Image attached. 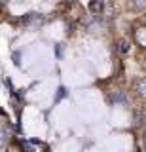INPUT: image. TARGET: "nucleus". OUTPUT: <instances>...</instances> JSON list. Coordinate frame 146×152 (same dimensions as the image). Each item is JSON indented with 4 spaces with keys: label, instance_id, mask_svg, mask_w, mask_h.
I'll return each mask as SVG.
<instances>
[{
    "label": "nucleus",
    "instance_id": "2",
    "mask_svg": "<svg viewBox=\"0 0 146 152\" xmlns=\"http://www.w3.org/2000/svg\"><path fill=\"white\" fill-rule=\"evenodd\" d=\"M102 0H91V2H89V12L91 13H95V15H99V13L102 12Z\"/></svg>",
    "mask_w": 146,
    "mask_h": 152
},
{
    "label": "nucleus",
    "instance_id": "5",
    "mask_svg": "<svg viewBox=\"0 0 146 152\" xmlns=\"http://www.w3.org/2000/svg\"><path fill=\"white\" fill-rule=\"evenodd\" d=\"M4 141H6V131H4L2 127H0V145H2Z\"/></svg>",
    "mask_w": 146,
    "mask_h": 152
},
{
    "label": "nucleus",
    "instance_id": "6",
    "mask_svg": "<svg viewBox=\"0 0 146 152\" xmlns=\"http://www.w3.org/2000/svg\"><path fill=\"white\" fill-rule=\"evenodd\" d=\"M142 142H144V148H146V135H144V141Z\"/></svg>",
    "mask_w": 146,
    "mask_h": 152
},
{
    "label": "nucleus",
    "instance_id": "4",
    "mask_svg": "<svg viewBox=\"0 0 146 152\" xmlns=\"http://www.w3.org/2000/svg\"><path fill=\"white\" fill-rule=\"evenodd\" d=\"M131 8L135 12H144L146 10V0H131Z\"/></svg>",
    "mask_w": 146,
    "mask_h": 152
},
{
    "label": "nucleus",
    "instance_id": "1",
    "mask_svg": "<svg viewBox=\"0 0 146 152\" xmlns=\"http://www.w3.org/2000/svg\"><path fill=\"white\" fill-rule=\"evenodd\" d=\"M129 50H131V44L127 40H118V44H116V51L120 55H127L129 53Z\"/></svg>",
    "mask_w": 146,
    "mask_h": 152
},
{
    "label": "nucleus",
    "instance_id": "3",
    "mask_svg": "<svg viewBox=\"0 0 146 152\" xmlns=\"http://www.w3.org/2000/svg\"><path fill=\"white\" fill-rule=\"evenodd\" d=\"M135 89H137V93H139L142 99H146V78L139 80V82H137V86H135Z\"/></svg>",
    "mask_w": 146,
    "mask_h": 152
}]
</instances>
